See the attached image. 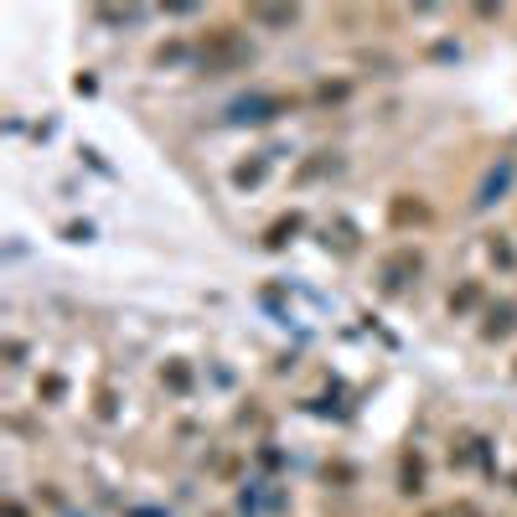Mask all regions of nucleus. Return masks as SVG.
I'll return each mask as SVG.
<instances>
[{
	"mask_svg": "<svg viewBox=\"0 0 517 517\" xmlns=\"http://www.w3.org/2000/svg\"><path fill=\"white\" fill-rule=\"evenodd\" d=\"M290 233H300V212H290V217H280V223L269 228V248H280Z\"/></svg>",
	"mask_w": 517,
	"mask_h": 517,
	"instance_id": "nucleus-1",
	"label": "nucleus"
},
{
	"mask_svg": "<svg viewBox=\"0 0 517 517\" xmlns=\"http://www.w3.org/2000/svg\"><path fill=\"white\" fill-rule=\"evenodd\" d=\"M507 332H512V311H497L491 326H487V336H507Z\"/></svg>",
	"mask_w": 517,
	"mask_h": 517,
	"instance_id": "nucleus-2",
	"label": "nucleus"
}]
</instances>
